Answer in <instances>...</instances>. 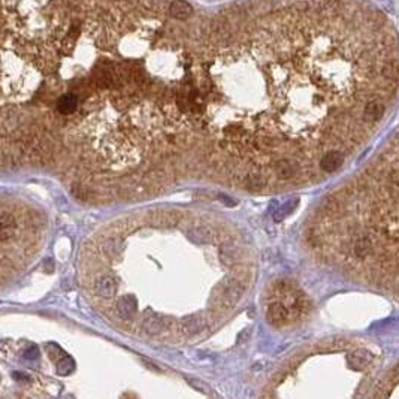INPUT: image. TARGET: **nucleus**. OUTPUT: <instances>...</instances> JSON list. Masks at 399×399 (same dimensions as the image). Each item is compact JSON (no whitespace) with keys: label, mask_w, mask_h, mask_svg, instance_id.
<instances>
[{"label":"nucleus","mask_w":399,"mask_h":399,"mask_svg":"<svg viewBox=\"0 0 399 399\" xmlns=\"http://www.w3.org/2000/svg\"><path fill=\"white\" fill-rule=\"evenodd\" d=\"M194 14V9L187 0H174L169 5V15L176 21H186Z\"/></svg>","instance_id":"obj_7"},{"label":"nucleus","mask_w":399,"mask_h":399,"mask_svg":"<svg viewBox=\"0 0 399 399\" xmlns=\"http://www.w3.org/2000/svg\"><path fill=\"white\" fill-rule=\"evenodd\" d=\"M17 232V220L11 212L0 214V243L9 241Z\"/></svg>","instance_id":"obj_6"},{"label":"nucleus","mask_w":399,"mask_h":399,"mask_svg":"<svg viewBox=\"0 0 399 399\" xmlns=\"http://www.w3.org/2000/svg\"><path fill=\"white\" fill-rule=\"evenodd\" d=\"M266 318L271 325L274 326H284L286 323L292 322V315H290V310L287 308L286 304L280 302V301H275V302H271L268 305V310H266Z\"/></svg>","instance_id":"obj_3"},{"label":"nucleus","mask_w":399,"mask_h":399,"mask_svg":"<svg viewBox=\"0 0 399 399\" xmlns=\"http://www.w3.org/2000/svg\"><path fill=\"white\" fill-rule=\"evenodd\" d=\"M118 283L112 275H101L94 281V293L102 299H112L117 295Z\"/></svg>","instance_id":"obj_4"},{"label":"nucleus","mask_w":399,"mask_h":399,"mask_svg":"<svg viewBox=\"0 0 399 399\" xmlns=\"http://www.w3.org/2000/svg\"><path fill=\"white\" fill-rule=\"evenodd\" d=\"M178 50L174 109L251 193L356 154L399 97V36L364 0H243Z\"/></svg>","instance_id":"obj_1"},{"label":"nucleus","mask_w":399,"mask_h":399,"mask_svg":"<svg viewBox=\"0 0 399 399\" xmlns=\"http://www.w3.org/2000/svg\"><path fill=\"white\" fill-rule=\"evenodd\" d=\"M115 312L122 320H132L138 312V301L132 295L122 296L115 304Z\"/></svg>","instance_id":"obj_5"},{"label":"nucleus","mask_w":399,"mask_h":399,"mask_svg":"<svg viewBox=\"0 0 399 399\" xmlns=\"http://www.w3.org/2000/svg\"><path fill=\"white\" fill-rule=\"evenodd\" d=\"M340 194L350 218L386 236L399 233V130Z\"/></svg>","instance_id":"obj_2"},{"label":"nucleus","mask_w":399,"mask_h":399,"mask_svg":"<svg viewBox=\"0 0 399 399\" xmlns=\"http://www.w3.org/2000/svg\"><path fill=\"white\" fill-rule=\"evenodd\" d=\"M102 251L108 257H117L120 254V241L115 238H108L102 245Z\"/></svg>","instance_id":"obj_12"},{"label":"nucleus","mask_w":399,"mask_h":399,"mask_svg":"<svg viewBox=\"0 0 399 399\" xmlns=\"http://www.w3.org/2000/svg\"><path fill=\"white\" fill-rule=\"evenodd\" d=\"M348 359H350V362L353 365V368H356V369H364L365 366H368L372 362V356L368 351H365V350H359V351L351 353L348 356Z\"/></svg>","instance_id":"obj_11"},{"label":"nucleus","mask_w":399,"mask_h":399,"mask_svg":"<svg viewBox=\"0 0 399 399\" xmlns=\"http://www.w3.org/2000/svg\"><path fill=\"white\" fill-rule=\"evenodd\" d=\"M24 357H26V359H36V357H37V348L32 347L30 350H27V351L24 353Z\"/></svg>","instance_id":"obj_14"},{"label":"nucleus","mask_w":399,"mask_h":399,"mask_svg":"<svg viewBox=\"0 0 399 399\" xmlns=\"http://www.w3.org/2000/svg\"><path fill=\"white\" fill-rule=\"evenodd\" d=\"M205 329V320L199 315H193L187 317L186 320H183L181 323V330L187 335V336H194L197 333H201Z\"/></svg>","instance_id":"obj_9"},{"label":"nucleus","mask_w":399,"mask_h":399,"mask_svg":"<svg viewBox=\"0 0 399 399\" xmlns=\"http://www.w3.org/2000/svg\"><path fill=\"white\" fill-rule=\"evenodd\" d=\"M189 383H190V384H193L196 389H199L201 392H207V390H208V389H207V386H205L204 383L199 382V380H189Z\"/></svg>","instance_id":"obj_13"},{"label":"nucleus","mask_w":399,"mask_h":399,"mask_svg":"<svg viewBox=\"0 0 399 399\" xmlns=\"http://www.w3.org/2000/svg\"><path fill=\"white\" fill-rule=\"evenodd\" d=\"M142 330L150 335V336H156L160 332L166 329V318H162L158 315H148L142 320L141 323Z\"/></svg>","instance_id":"obj_8"},{"label":"nucleus","mask_w":399,"mask_h":399,"mask_svg":"<svg viewBox=\"0 0 399 399\" xmlns=\"http://www.w3.org/2000/svg\"><path fill=\"white\" fill-rule=\"evenodd\" d=\"M76 108H78V99L73 94H65L57 102V109L63 115H69Z\"/></svg>","instance_id":"obj_10"}]
</instances>
